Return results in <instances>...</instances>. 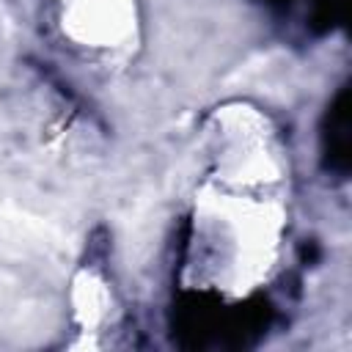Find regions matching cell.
<instances>
[{
  "instance_id": "obj_1",
  "label": "cell",
  "mask_w": 352,
  "mask_h": 352,
  "mask_svg": "<svg viewBox=\"0 0 352 352\" xmlns=\"http://www.w3.org/2000/svg\"><path fill=\"white\" fill-rule=\"evenodd\" d=\"M324 157H327V168L346 173V165H349V91L346 88H341V94L336 96L327 113Z\"/></svg>"
}]
</instances>
